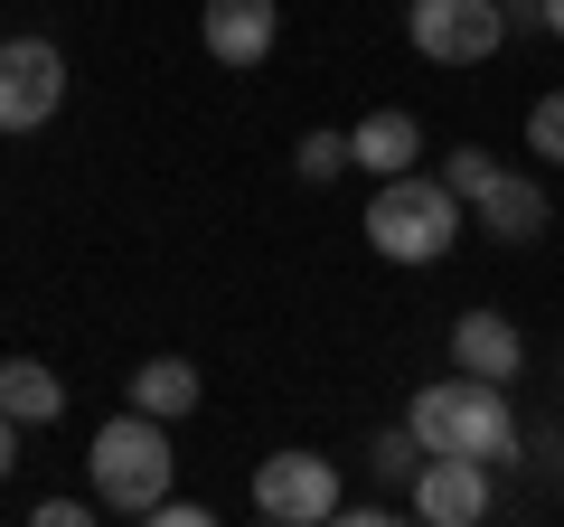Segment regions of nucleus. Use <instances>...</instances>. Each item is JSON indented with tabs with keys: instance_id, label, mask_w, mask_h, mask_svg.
<instances>
[{
	"instance_id": "f257e3e1",
	"label": "nucleus",
	"mask_w": 564,
	"mask_h": 527,
	"mask_svg": "<svg viewBox=\"0 0 564 527\" xmlns=\"http://www.w3.org/2000/svg\"><path fill=\"white\" fill-rule=\"evenodd\" d=\"M423 452H462V462H518V406H508L499 377H452V386H414L404 406Z\"/></svg>"
},
{
	"instance_id": "f03ea898",
	"label": "nucleus",
	"mask_w": 564,
	"mask_h": 527,
	"mask_svg": "<svg viewBox=\"0 0 564 527\" xmlns=\"http://www.w3.org/2000/svg\"><path fill=\"white\" fill-rule=\"evenodd\" d=\"M85 471H95V499L122 508V518H151V508L170 499V424L161 415H113V424H95V443H85Z\"/></svg>"
},
{
	"instance_id": "7ed1b4c3",
	"label": "nucleus",
	"mask_w": 564,
	"mask_h": 527,
	"mask_svg": "<svg viewBox=\"0 0 564 527\" xmlns=\"http://www.w3.org/2000/svg\"><path fill=\"white\" fill-rule=\"evenodd\" d=\"M452 236H462V198H452L443 180H423V170L377 180V198H367V245H377L386 264H443Z\"/></svg>"
},
{
	"instance_id": "20e7f679",
	"label": "nucleus",
	"mask_w": 564,
	"mask_h": 527,
	"mask_svg": "<svg viewBox=\"0 0 564 527\" xmlns=\"http://www.w3.org/2000/svg\"><path fill=\"white\" fill-rule=\"evenodd\" d=\"M404 39L433 66H480V57L508 47V10L499 0H414V10H404Z\"/></svg>"
},
{
	"instance_id": "39448f33",
	"label": "nucleus",
	"mask_w": 564,
	"mask_h": 527,
	"mask_svg": "<svg viewBox=\"0 0 564 527\" xmlns=\"http://www.w3.org/2000/svg\"><path fill=\"white\" fill-rule=\"evenodd\" d=\"M254 518H273V527L339 518V471L321 452H273V462H254Z\"/></svg>"
},
{
	"instance_id": "423d86ee",
	"label": "nucleus",
	"mask_w": 564,
	"mask_h": 527,
	"mask_svg": "<svg viewBox=\"0 0 564 527\" xmlns=\"http://www.w3.org/2000/svg\"><path fill=\"white\" fill-rule=\"evenodd\" d=\"M66 104V57L47 39H0V132H39Z\"/></svg>"
},
{
	"instance_id": "0eeeda50",
	"label": "nucleus",
	"mask_w": 564,
	"mask_h": 527,
	"mask_svg": "<svg viewBox=\"0 0 564 527\" xmlns=\"http://www.w3.org/2000/svg\"><path fill=\"white\" fill-rule=\"evenodd\" d=\"M414 518L423 527H470V518H489V462H462V452H433V462L414 471Z\"/></svg>"
},
{
	"instance_id": "6e6552de",
	"label": "nucleus",
	"mask_w": 564,
	"mask_h": 527,
	"mask_svg": "<svg viewBox=\"0 0 564 527\" xmlns=\"http://www.w3.org/2000/svg\"><path fill=\"white\" fill-rule=\"evenodd\" d=\"M273 29H282L273 0H207L198 10V39H207L217 66H263L273 57Z\"/></svg>"
},
{
	"instance_id": "1a4fd4ad",
	"label": "nucleus",
	"mask_w": 564,
	"mask_h": 527,
	"mask_svg": "<svg viewBox=\"0 0 564 527\" xmlns=\"http://www.w3.org/2000/svg\"><path fill=\"white\" fill-rule=\"evenodd\" d=\"M452 358H462L470 377L518 386L527 377V330L508 321V311H462V321H452Z\"/></svg>"
},
{
	"instance_id": "9d476101",
	"label": "nucleus",
	"mask_w": 564,
	"mask_h": 527,
	"mask_svg": "<svg viewBox=\"0 0 564 527\" xmlns=\"http://www.w3.org/2000/svg\"><path fill=\"white\" fill-rule=\"evenodd\" d=\"M470 217H480V236H499V245L545 236V180H527V170H499V180L470 198Z\"/></svg>"
},
{
	"instance_id": "9b49d317",
	"label": "nucleus",
	"mask_w": 564,
	"mask_h": 527,
	"mask_svg": "<svg viewBox=\"0 0 564 527\" xmlns=\"http://www.w3.org/2000/svg\"><path fill=\"white\" fill-rule=\"evenodd\" d=\"M348 151H358V170L395 180V170H414V161H423V132H414V114H404V104H377V114L348 132Z\"/></svg>"
},
{
	"instance_id": "f8f14e48",
	"label": "nucleus",
	"mask_w": 564,
	"mask_h": 527,
	"mask_svg": "<svg viewBox=\"0 0 564 527\" xmlns=\"http://www.w3.org/2000/svg\"><path fill=\"white\" fill-rule=\"evenodd\" d=\"M0 406L20 415V424H57V415H66L57 367H39V358H0Z\"/></svg>"
},
{
	"instance_id": "ddd939ff",
	"label": "nucleus",
	"mask_w": 564,
	"mask_h": 527,
	"mask_svg": "<svg viewBox=\"0 0 564 527\" xmlns=\"http://www.w3.org/2000/svg\"><path fill=\"white\" fill-rule=\"evenodd\" d=\"M132 406H141V415H161V424H180V415L198 406V367H188V358H151V367H132Z\"/></svg>"
},
{
	"instance_id": "4468645a",
	"label": "nucleus",
	"mask_w": 564,
	"mask_h": 527,
	"mask_svg": "<svg viewBox=\"0 0 564 527\" xmlns=\"http://www.w3.org/2000/svg\"><path fill=\"white\" fill-rule=\"evenodd\" d=\"M292 170H302L311 189H329L339 170H358V151H348V132H302V151H292Z\"/></svg>"
},
{
	"instance_id": "2eb2a0df",
	"label": "nucleus",
	"mask_w": 564,
	"mask_h": 527,
	"mask_svg": "<svg viewBox=\"0 0 564 527\" xmlns=\"http://www.w3.org/2000/svg\"><path fill=\"white\" fill-rule=\"evenodd\" d=\"M423 462H433V452L414 443V424H395V433H377V471H386V490H395V481L414 490V471H423Z\"/></svg>"
},
{
	"instance_id": "dca6fc26",
	"label": "nucleus",
	"mask_w": 564,
	"mask_h": 527,
	"mask_svg": "<svg viewBox=\"0 0 564 527\" xmlns=\"http://www.w3.org/2000/svg\"><path fill=\"white\" fill-rule=\"evenodd\" d=\"M527 151L564 170V95H536V114H527Z\"/></svg>"
},
{
	"instance_id": "f3484780",
	"label": "nucleus",
	"mask_w": 564,
	"mask_h": 527,
	"mask_svg": "<svg viewBox=\"0 0 564 527\" xmlns=\"http://www.w3.org/2000/svg\"><path fill=\"white\" fill-rule=\"evenodd\" d=\"M489 180H499V161H489V151H452V170H443V189H452V198H462V207L480 198Z\"/></svg>"
},
{
	"instance_id": "a211bd4d",
	"label": "nucleus",
	"mask_w": 564,
	"mask_h": 527,
	"mask_svg": "<svg viewBox=\"0 0 564 527\" xmlns=\"http://www.w3.org/2000/svg\"><path fill=\"white\" fill-rule=\"evenodd\" d=\"M29 518H39V527H85V518H95V508H85V499H39V508H29Z\"/></svg>"
},
{
	"instance_id": "6ab92c4d",
	"label": "nucleus",
	"mask_w": 564,
	"mask_h": 527,
	"mask_svg": "<svg viewBox=\"0 0 564 527\" xmlns=\"http://www.w3.org/2000/svg\"><path fill=\"white\" fill-rule=\"evenodd\" d=\"M151 527H207V508L198 499H161V508H151Z\"/></svg>"
},
{
	"instance_id": "aec40b11",
	"label": "nucleus",
	"mask_w": 564,
	"mask_h": 527,
	"mask_svg": "<svg viewBox=\"0 0 564 527\" xmlns=\"http://www.w3.org/2000/svg\"><path fill=\"white\" fill-rule=\"evenodd\" d=\"M10 462H20V415L0 406V481H10Z\"/></svg>"
},
{
	"instance_id": "412c9836",
	"label": "nucleus",
	"mask_w": 564,
	"mask_h": 527,
	"mask_svg": "<svg viewBox=\"0 0 564 527\" xmlns=\"http://www.w3.org/2000/svg\"><path fill=\"white\" fill-rule=\"evenodd\" d=\"M545 39H564V0H545Z\"/></svg>"
}]
</instances>
